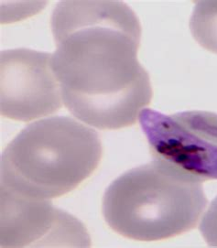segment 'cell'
<instances>
[{
  "label": "cell",
  "instance_id": "obj_1",
  "mask_svg": "<svg viewBox=\"0 0 217 248\" xmlns=\"http://www.w3.org/2000/svg\"><path fill=\"white\" fill-rule=\"evenodd\" d=\"M50 26L52 68L70 113L99 129L135 124L152 88L138 61L141 26L133 10L120 1H62Z\"/></svg>",
  "mask_w": 217,
  "mask_h": 248
},
{
  "label": "cell",
  "instance_id": "obj_2",
  "mask_svg": "<svg viewBox=\"0 0 217 248\" xmlns=\"http://www.w3.org/2000/svg\"><path fill=\"white\" fill-rule=\"evenodd\" d=\"M102 145L93 129L67 116L26 126L1 155V192L50 201L75 190L100 163Z\"/></svg>",
  "mask_w": 217,
  "mask_h": 248
},
{
  "label": "cell",
  "instance_id": "obj_3",
  "mask_svg": "<svg viewBox=\"0 0 217 248\" xmlns=\"http://www.w3.org/2000/svg\"><path fill=\"white\" fill-rule=\"evenodd\" d=\"M208 201L201 182L153 160L109 185L102 212L109 227L137 241H159L193 229Z\"/></svg>",
  "mask_w": 217,
  "mask_h": 248
},
{
  "label": "cell",
  "instance_id": "obj_4",
  "mask_svg": "<svg viewBox=\"0 0 217 248\" xmlns=\"http://www.w3.org/2000/svg\"><path fill=\"white\" fill-rule=\"evenodd\" d=\"M139 118L154 161L195 182L217 180V114L143 109Z\"/></svg>",
  "mask_w": 217,
  "mask_h": 248
},
{
  "label": "cell",
  "instance_id": "obj_5",
  "mask_svg": "<svg viewBox=\"0 0 217 248\" xmlns=\"http://www.w3.org/2000/svg\"><path fill=\"white\" fill-rule=\"evenodd\" d=\"M62 103L52 54L24 48L1 51L2 116L28 122L57 112Z\"/></svg>",
  "mask_w": 217,
  "mask_h": 248
},
{
  "label": "cell",
  "instance_id": "obj_6",
  "mask_svg": "<svg viewBox=\"0 0 217 248\" xmlns=\"http://www.w3.org/2000/svg\"><path fill=\"white\" fill-rule=\"evenodd\" d=\"M41 242L89 247L90 238L82 223L50 201L1 192V248L35 247Z\"/></svg>",
  "mask_w": 217,
  "mask_h": 248
},
{
  "label": "cell",
  "instance_id": "obj_7",
  "mask_svg": "<svg viewBox=\"0 0 217 248\" xmlns=\"http://www.w3.org/2000/svg\"><path fill=\"white\" fill-rule=\"evenodd\" d=\"M190 30L202 47L217 54V1H199L195 4Z\"/></svg>",
  "mask_w": 217,
  "mask_h": 248
},
{
  "label": "cell",
  "instance_id": "obj_8",
  "mask_svg": "<svg viewBox=\"0 0 217 248\" xmlns=\"http://www.w3.org/2000/svg\"><path fill=\"white\" fill-rule=\"evenodd\" d=\"M200 232L210 247L217 248V197L211 202L208 211L202 219Z\"/></svg>",
  "mask_w": 217,
  "mask_h": 248
}]
</instances>
